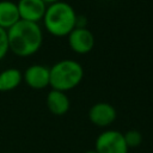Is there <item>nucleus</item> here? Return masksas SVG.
Listing matches in <instances>:
<instances>
[{
	"label": "nucleus",
	"instance_id": "obj_9",
	"mask_svg": "<svg viewBox=\"0 0 153 153\" xmlns=\"http://www.w3.org/2000/svg\"><path fill=\"white\" fill-rule=\"evenodd\" d=\"M45 103H47L48 110L56 116L65 115L69 110V105H71L69 98L67 97V94L57 90H51L48 92Z\"/></svg>",
	"mask_w": 153,
	"mask_h": 153
},
{
	"label": "nucleus",
	"instance_id": "obj_10",
	"mask_svg": "<svg viewBox=\"0 0 153 153\" xmlns=\"http://www.w3.org/2000/svg\"><path fill=\"white\" fill-rule=\"evenodd\" d=\"M20 20L17 2L10 0L0 1V27L8 30Z\"/></svg>",
	"mask_w": 153,
	"mask_h": 153
},
{
	"label": "nucleus",
	"instance_id": "obj_15",
	"mask_svg": "<svg viewBox=\"0 0 153 153\" xmlns=\"http://www.w3.org/2000/svg\"><path fill=\"white\" fill-rule=\"evenodd\" d=\"M85 153H97V152H96L94 149H90V151H86Z\"/></svg>",
	"mask_w": 153,
	"mask_h": 153
},
{
	"label": "nucleus",
	"instance_id": "obj_3",
	"mask_svg": "<svg viewBox=\"0 0 153 153\" xmlns=\"http://www.w3.org/2000/svg\"><path fill=\"white\" fill-rule=\"evenodd\" d=\"M84 78V68L75 60L66 59L57 61L50 68V82L53 90L69 91L76 87Z\"/></svg>",
	"mask_w": 153,
	"mask_h": 153
},
{
	"label": "nucleus",
	"instance_id": "obj_14",
	"mask_svg": "<svg viewBox=\"0 0 153 153\" xmlns=\"http://www.w3.org/2000/svg\"><path fill=\"white\" fill-rule=\"evenodd\" d=\"M45 4H55V2H59V1H61V0H43Z\"/></svg>",
	"mask_w": 153,
	"mask_h": 153
},
{
	"label": "nucleus",
	"instance_id": "obj_8",
	"mask_svg": "<svg viewBox=\"0 0 153 153\" xmlns=\"http://www.w3.org/2000/svg\"><path fill=\"white\" fill-rule=\"evenodd\" d=\"M23 79L29 87L42 90L50 82V68L43 65H32L25 69Z\"/></svg>",
	"mask_w": 153,
	"mask_h": 153
},
{
	"label": "nucleus",
	"instance_id": "obj_1",
	"mask_svg": "<svg viewBox=\"0 0 153 153\" xmlns=\"http://www.w3.org/2000/svg\"><path fill=\"white\" fill-rule=\"evenodd\" d=\"M8 48L20 57L36 54L43 43V32L38 23L19 20L7 30Z\"/></svg>",
	"mask_w": 153,
	"mask_h": 153
},
{
	"label": "nucleus",
	"instance_id": "obj_16",
	"mask_svg": "<svg viewBox=\"0 0 153 153\" xmlns=\"http://www.w3.org/2000/svg\"><path fill=\"white\" fill-rule=\"evenodd\" d=\"M5 153H10V152H5Z\"/></svg>",
	"mask_w": 153,
	"mask_h": 153
},
{
	"label": "nucleus",
	"instance_id": "obj_11",
	"mask_svg": "<svg viewBox=\"0 0 153 153\" xmlns=\"http://www.w3.org/2000/svg\"><path fill=\"white\" fill-rule=\"evenodd\" d=\"M23 74L17 68H7L0 72V92H8L19 86Z\"/></svg>",
	"mask_w": 153,
	"mask_h": 153
},
{
	"label": "nucleus",
	"instance_id": "obj_6",
	"mask_svg": "<svg viewBox=\"0 0 153 153\" xmlns=\"http://www.w3.org/2000/svg\"><path fill=\"white\" fill-rule=\"evenodd\" d=\"M17 7L22 20L38 23L44 17L47 4L43 0H19Z\"/></svg>",
	"mask_w": 153,
	"mask_h": 153
},
{
	"label": "nucleus",
	"instance_id": "obj_7",
	"mask_svg": "<svg viewBox=\"0 0 153 153\" xmlns=\"http://www.w3.org/2000/svg\"><path fill=\"white\" fill-rule=\"evenodd\" d=\"M88 118L91 123H93L94 126L104 128L114 123V121L116 120V110L111 104L99 102L90 108Z\"/></svg>",
	"mask_w": 153,
	"mask_h": 153
},
{
	"label": "nucleus",
	"instance_id": "obj_5",
	"mask_svg": "<svg viewBox=\"0 0 153 153\" xmlns=\"http://www.w3.org/2000/svg\"><path fill=\"white\" fill-rule=\"evenodd\" d=\"M67 37H68L69 48L76 54H87L93 49L94 45L93 33L84 26L74 27Z\"/></svg>",
	"mask_w": 153,
	"mask_h": 153
},
{
	"label": "nucleus",
	"instance_id": "obj_2",
	"mask_svg": "<svg viewBox=\"0 0 153 153\" xmlns=\"http://www.w3.org/2000/svg\"><path fill=\"white\" fill-rule=\"evenodd\" d=\"M76 14L74 8L65 2L59 1L47 6L43 23L45 30L56 37L68 36L71 31L76 27Z\"/></svg>",
	"mask_w": 153,
	"mask_h": 153
},
{
	"label": "nucleus",
	"instance_id": "obj_13",
	"mask_svg": "<svg viewBox=\"0 0 153 153\" xmlns=\"http://www.w3.org/2000/svg\"><path fill=\"white\" fill-rule=\"evenodd\" d=\"M8 38H7V30L0 27V60H2L6 54L8 53Z\"/></svg>",
	"mask_w": 153,
	"mask_h": 153
},
{
	"label": "nucleus",
	"instance_id": "obj_4",
	"mask_svg": "<svg viewBox=\"0 0 153 153\" xmlns=\"http://www.w3.org/2000/svg\"><path fill=\"white\" fill-rule=\"evenodd\" d=\"M128 149L123 134L112 129L102 131L94 142L97 153H128Z\"/></svg>",
	"mask_w": 153,
	"mask_h": 153
},
{
	"label": "nucleus",
	"instance_id": "obj_12",
	"mask_svg": "<svg viewBox=\"0 0 153 153\" xmlns=\"http://www.w3.org/2000/svg\"><path fill=\"white\" fill-rule=\"evenodd\" d=\"M123 136H124V141H126L128 148H135V147L140 146L142 142V135L136 129H130V130L126 131L123 134Z\"/></svg>",
	"mask_w": 153,
	"mask_h": 153
}]
</instances>
